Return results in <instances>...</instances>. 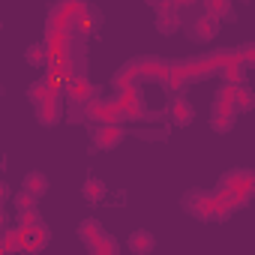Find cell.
<instances>
[{
    "label": "cell",
    "mask_w": 255,
    "mask_h": 255,
    "mask_svg": "<svg viewBox=\"0 0 255 255\" xmlns=\"http://www.w3.org/2000/svg\"><path fill=\"white\" fill-rule=\"evenodd\" d=\"M171 72H174V66H168L165 60H159V57H135V60H129L117 75H114V90L120 93V90H129V87H138L141 81H159V84H171Z\"/></svg>",
    "instance_id": "obj_1"
},
{
    "label": "cell",
    "mask_w": 255,
    "mask_h": 255,
    "mask_svg": "<svg viewBox=\"0 0 255 255\" xmlns=\"http://www.w3.org/2000/svg\"><path fill=\"white\" fill-rule=\"evenodd\" d=\"M237 105H234V87L231 84H222L219 87V93H216V99H213V105H210V126L216 132H231L234 129V123H237Z\"/></svg>",
    "instance_id": "obj_2"
},
{
    "label": "cell",
    "mask_w": 255,
    "mask_h": 255,
    "mask_svg": "<svg viewBox=\"0 0 255 255\" xmlns=\"http://www.w3.org/2000/svg\"><path fill=\"white\" fill-rule=\"evenodd\" d=\"M216 192L225 195V198H252V192H255V171L252 168H231L228 174H222Z\"/></svg>",
    "instance_id": "obj_3"
},
{
    "label": "cell",
    "mask_w": 255,
    "mask_h": 255,
    "mask_svg": "<svg viewBox=\"0 0 255 255\" xmlns=\"http://www.w3.org/2000/svg\"><path fill=\"white\" fill-rule=\"evenodd\" d=\"M15 237H18V249H21L24 255H39V252L48 246L51 231H48L45 222H42V225H30V228L15 225Z\"/></svg>",
    "instance_id": "obj_4"
},
{
    "label": "cell",
    "mask_w": 255,
    "mask_h": 255,
    "mask_svg": "<svg viewBox=\"0 0 255 255\" xmlns=\"http://www.w3.org/2000/svg\"><path fill=\"white\" fill-rule=\"evenodd\" d=\"M183 207L192 216H198V219H216V213H219V195L216 192H204V189H192L183 198Z\"/></svg>",
    "instance_id": "obj_5"
},
{
    "label": "cell",
    "mask_w": 255,
    "mask_h": 255,
    "mask_svg": "<svg viewBox=\"0 0 255 255\" xmlns=\"http://www.w3.org/2000/svg\"><path fill=\"white\" fill-rule=\"evenodd\" d=\"M63 96H66V102H72L78 108H90L93 102H99V87L87 75H81V78H75L63 87Z\"/></svg>",
    "instance_id": "obj_6"
},
{
    "label": "cell",
    "mask_w": 255,
    "mask_h": 255,
    "mask_svg": "<svg viewBox=\"0 0 255 255\" xmlns=\"http://www.w3.org/2000/svg\"><path fill=\"white\" fill-rule=\"evenodd\" d=\"M219 27H222V21L213 18V15H207V12L195 15L192 21H183V30H186V36L192 42H210V39H216Z\"/></svg>",
    "instance_id": "obj_7"
},
{
    "label": "cell",
    "mask_w": 255,
    "mask_h": 255,
    "mask_svg": "<svg viewBox=\"0 0 255 255\" xmlns=\"http://www.w3.org/2000/svg\"><path fill=\"white\" fill-rule=\"evenodd\" d=\"M153 9H156V30L162 33V36H174L180 27H183V18H180V6L177 3H153Z\"/></svg>",
    "instance_id": "obj_8"
},
{
    "label": "cell",
    "mask_w": 255,
    "mask_h": 255,
    "mask_svg": "<svg viewBox=\"0 0 255 255\" xmlns=\"http://www.w3.org/2000/svg\"><path fill=\"white\" fill-rule=\"evenodd\" d=\"M63 90H54L51 96H45L39 105H33L36 108V117H39V123L42 126H54V123H60V117H63Z\"/></svg>",
    "instance_id": "obj_9"
},
{
    "label": "cell",
    "mask_w": 255,
    "mask_h": 255,
    "mask_svg": "<svg viewBox=\"0 0 255 255\" xmlns=\"http://www.w3.org/2000/svg\"><path fill=\"white\" fill-rule=\"evenodd\" d=\"M12 207H15L18 225H24V228H30V225H42V213H39V207H36V198H30L27 192H15Z\"/></svg>",
    "instance_id": "obj_10"
},
{
    "label": "cell",
    "mask_w": 255,
    "mask_h": 255,
    "mask_svg": "<svg viewBox=\"0 0 255 255\" xmlns=\"http://www.w3.org/2000/svg\"><path fill=\"white\" fill-rule=\"evenodd\" d=\"M123 138H126L123 123H105V126H93V144H96L99 150H111V147H117Z\"/></svg>",
    "instance_id": "obj_11"
},
{
    "label": "cell",
    "mask_w": 255,
    "mask_h": 255,
    "mask_svg": "<svg viewBox=\"0 0 255 255\" xmlns=\"http://www.w3.org/2000/svg\"><path fill=\"white\" fill-rule=\"evenodd\" d=\"M78 237L90 246V252H93V249H102V246H108V243L114 240L111 234H105L102 222H96V219H84V222L78 225Z\"/></svg>",
    "instance_id": "obj_12"
},
{
    "label": "cell",
    "mask_w": 255,
    "mask_h": 255,
    "mask_svg": "<svg viewBox=\"0 0 255 255\" xmlns=\"http://www.w3.org/2000/svg\"><path fill=\"white\" fill-rule=\"evenodd\" d=\"M168 120H171L174 126H189V123L195 120V105H192L183 93H177V96L168 102Z\"/></svg>",
    "instance_id": "obj_13"
},
{
    "label": "cell",
    "mask_w": 255,
    "mask_h": 255,
    "mask_svg": "<svg viewBox=\"0 0 255 255\" xmlns=\"http://www.w3.org/2000/svg\"><path fill=\"white\" fill-rule=\"evenodd\" d=\"M126 243H129V252H132V255H150V252L156 249V237H153V231H147V228H135Z\"/></svg>",
    "instance_id": "obj_14"
},
{
    "label": "cell",
    "mask_w": 255,
    "mask_h": 255,
    "mask_svg": "<svg viewBox=\"0 0 255 255\" xmlns=\"http://www.w3.org/2000/svg\"><path fill=\"white\" fill-rule=\"evenodd\" d=\"M48 189H51V183H48V177L42 174V171H27L24 174V180H21V192H27L30 198H42V195H48Z\"/></svg>",
    "instance_id": "obj_15"
},
{
    "label": "cell",
    "mask_w": 255,
    "mask_h": 255,
    "mask_svg": "<svg viewBox=\"0 0 255 255\" xmlns=\"http://www.w3.org/2000/svg\"><path fill=\"white\" fill-rule=\"evenodd\" d=\"M24 60H27V66H36V69H48V66L54 63V54H51V48H48L45 42H33V45L24 51Z\"/></svg>",
    "instance_id": "obj_16"
},
{
    "label": "cell",
    "mask_w": 255,
    "mask_h": 255,
    "mask_svg": "<svg viewBox=\"0 0 255 255\" xmlns=\"http://www.w3.org/2000/svg\"><path fill=\"white\" fill-rule=\"evenodd\" d=\"M81 195H84L87 204H102L108 198V186H105L102 177H87L84 186H81Z\"/></svg>",
    "instance_id": "obj_17"
},
{
    "label": "cell",
    "mask_w": 255,
    "mask_h": 255,
    "mask_svg": "<svg viewBox=\"0 0 255 255\" xmlns=\"http://www.w3.org/2000/svg\"><path fill=\"white\" fill-rule=\"evenodd\" d=\"M234 105H237V114H249L255 108V90L249 84H237L234 87Z\"/></svg>",
    "instance_id": "obj_18"
},
{
    "label": "cell",
    "mask_w": 255,
    "mask_h": 255,
    "mask_svg": "<svg viewBox=\"0 0 255 255\" xmlns=\"http://www.w3.org/2000/svg\"><path fill=\"white\" fill-rule=\"evenodd\" d=\"M204 12L222 21V18L231 15V3H228V0H207V3H204Z\"/></svg>",
    "instance_id": "obj_19"
},
{
    "label": "cell",
    "mask_w": 255,
    "mask_h": 255,
    "mask_svg": "<svg viewBox=\"0 0 255 255\" xmlns=\"http://www.w3.org/2000/svg\"><path fill=\"white\" fill-rule=\"evenodd\" d=\"M15 252H21V249H18L15 228H3V249H0V255H15Z\"/></svg>",
    "instance_id": "obj_20"
},
{
    "label": "cell",
    "mask_w": 255,
    "mask_h": 255,
    "mask_svg": "<svg viewBox=\"0 0 255 255\" xmlns=\"http://www.w3.org/2000/svg\"><path fill=\"white\" fill-rule=\"evenodd\" d=\"M240 54H243V63H246V66H255V45L240 48Z\"/></svg>",
    "instance_id": "obj_21"
},
{
    "label": "cell",
    "mask_w": 255,
    "mask_h": 255,
    "mask_svg": "<svg viewBox=\"0 0 255 255\" xmlns=\"http://www.w3.org/2000/svg\"><path fill=\"white\" fill-rule=\"evenodd\" d=\"M252 198H255V192H252Z\"/></svg>",
    "instance_id": "obj_22"
}]
</instances>
